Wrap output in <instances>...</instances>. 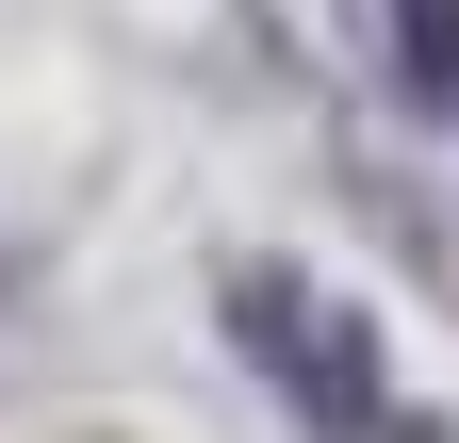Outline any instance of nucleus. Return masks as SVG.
<instances>
[{"mask_svg":"<svg viewBox=\"0 0 459 443\" xmlns=\"http://www.w3.org/2000/svg\"><path fill=\"white\" fill-rule=\"evenodd\" d=\"M394 33H411V83L459 99V0H394Z\"/></svg>","mask_w":459,"mask_h":443,"instance_id":"1","label":"nucleus"}]
</instances>
